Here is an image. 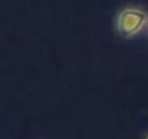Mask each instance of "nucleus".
<instances>
[{"label":"nucleus","mask_w":148,"mask_h":139,"mask_svg":"<svg viewBox=\"0 0 148 139\" xmlns=\"http://www.w3.org/2000/svg\"><path fill=\"white\" fill-rule=\"evenodd\" d=\"M115 32L122 39H135L148 32V12L136 5L122 7L115 16Z\"/></svg>","instance_id":"f257e3e1"},{"label":"nucleus","mask_w":148,"mask_h":139,"mask_svg":"<svg viewBox=\"0 0 148 139\" xmlns=\"http://www.w3.org/2000/svg\"><path fill=\"white\" fill-rule=\"evenodd\" d=\"M142 139H148V129H145V132L142 133Z\"/></svg>","instance_id":"f03ea898"},{"label":"nucleus","mask_w":148,"mask_h":139,"mask_svg":"<svg viewBox=\"0 0 148 139\" xmlns=\"http://www.w3.org/2000/svg\"><path fill=\"white\" fill-rule=\"evenodd\" d=\"M147 39H148V32H147Z\"/></svg>","instance_id":"7ed1b4c3"}]
</instances>
